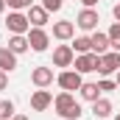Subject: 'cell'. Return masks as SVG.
Segmentation results:
<instances>
[{
    "label": "cell",
    "mask_w": 120,
    "mask_h": 120,
    "mask_svg": "<svg viewBox=\"0 0 120 120\" xmlns=\"http://www.w3.org/2000/svg\"><path fill=\"white\" fill-rule=\"evenodd\" d=\"M48 8L45 6H31L28 8V22H34V28H42L45 22H48Z\"/></svg>",
    "instance_id": "11"
},
{
    "label": "cell",
    "mask_w": 120,
    "mask_h": 120,
    "mask_svg": "<svg viewBox=\"0 0 120 120\" xmlns=\"http://www.w3.org/2000/svg\"><path fill=\"white\" fill-rule=\"evenodd\" d=\"M6 87H8V75H6V73H3V70H0V92L6 90Z\"/></svg>",
    "instance_id": "24"
},
{
    "label": "cell",
    "mask_w": 120,
    "mask_h": 120,
    "mask_svg": "<svg viewBox=\"0 0 120 120\" xmlns=\"http://www.w3.org/2000/svg\"><path fill=\"white\" fill-rule=\"evenodd\" d=\"M61 3H64V0H42V6H45L48 11H59V8H61Z\"/></svg>",
    "instance_id": "22"
},
{
    "label": "cell",
    "mask_w": 120,
    "mask_h": 120,
    "mask_svg": "<svg viewBox=\"0 0 120 120\" xmlns=\"http://www.w3.org/2000/svg\"><path fill=\"white\" fill-rule=\"evenodd\" d=\"M92 115H95V117H109V115H112V103H109L106 98L92 101Z\"/></svg>",
    "instance_id": "15"
},
{
    "label": "cell",
    "mask_w": 120,
    "mask_h": 120,
    "mask_svg": "<svg viewBox=\"0 0 120 120\" xmlns=\"http://www.w3.org/2000/svg\"><path fill=\"white\" fill-rule=\"evenodd\" d=\"M31 81H34L39 90H45V87L53 84V70H50V67H36V70L31 73Z\"/></svg>",
    "instance_id": "10"
},
{
    "label": "cell",
    "mask_w": 120,
    "mask_h": 120,
    "mask_svg": "<svg viewBox=\"0 0 120 120\" xmlns=\"http://www.w3.org/2000/svg\"><path fill=\"white\" fill-rule=\"evenodd\" d=\"M109 42H112V48L120 53V22H115V25L109 28Z\"/></svg>",
    "instance_id": "19"
},
{
    "label": "cell",
    "mask_w": 120,
    "mask_h": 120,
    "mask_svg": "<svg viewBox=\"0 0 120 120\" xmlns=\"http://www.w3.org/2000/svg\"><path fill=\"white\" fill-rule=\"evenodd\" d=\"M81 95H84L87 101H98V95H101V87H98V84H81Z\"/></svg>",
    "instance_id": "17"
},
{
    "label": "cell",
    "mask_w": 120,
    "mask_h": 120,
    "mask_svg": "<svg viewBox=\"0 0 120 120\" xmlns=\"http://www.w3.org/2000/svg\"><path fill=\"white\" fill-rule=\"evenodd\" d=\"M56 81H59V87H61L64 92L81 90V84H84V81H81V73H75V70H64V73H59V78H56Z\"/></svg>",
    "instance_id": "4"
},
{
    "label": "cell",
    "mask_w": 120,
    "mask_h": 120,
    "mask_svg": "<svg viewBox=\"0 0 120 120\" xmlns=\"http://www.w3.org/2000/svg\"><path fill=\"white\" fill-rule=\"evenodd\" d=\"M53 109H56V115H61L64 120H78V117H81V106L75 103V98H73L70 92H61V95H56Z\"/></svg>",
    "instance_id": "1"
},
{
    "label": "cell",
    "mask_w": 120,
    "mask_h": 120,
    "mask_svg": "<svg viewBox=\"0 0 120 120\" xmlns=\"http://www.w3.org/2000/svg\"><path fill=\"white\" fill-rule=\"evenodd\" d=\"M98 87H101V92H112L115 87H117V84H115V81H106V78H103V81H101Z\"/></svg>",
    "instance_id": "23"
},
{
    "label": "cell",
    "mask_w": 120,
    "mask_h": 120,
    "mask_svg": "<svg viewBox=\"0 0 120 120\" xmlns=\"http://www.w3.org/2000/svg\"><path fill=\"white\" fill-rule=\"evenodd\" d=\"M81 3H84L87 8H92V6H98V0H81Z\"/></svg>",
    "instance_id": "26"
},
{
    "label": "cell",
    "mask_w": 120,
    "mask_h": 120,
    "mask_svg": "<svg viewBox=\"0 0 120 120\" xmlns=\"http://www.w3.org/2000/svg\"><path fill=\"white\" fill-rule=\"evenodd\" d=\"M115 120H120V115H117V117H115Z\"/></svg>",
    "instance_id": "30"
},
{
    "label": "cell",
    "mask_w": 120,
    "mask_h": 120,
    "mask_svg": "<svg viewBox=\"0 0 120 120\" xmlns=\"http://www.w3.org/2000/svg\"><path fill=\"white\" fill-rule=\"evenodd\" d=\"M73 34H75V25H73L70 20H61V22L53 25V36H56V39H70Z\"/></svg>",
    "instance_id": "14"
},
{
    "label": "cell",
    "mask_w": 120,
    "mask_h": 120,
    "mask_svg": "<svg viewBox=\"0 0 120 120\" xmlns=\"http://www.w3.org/2000/svg\"><path fill=\"white\" fill-rule=\"evenodd\" d=\"M98 22H101V20H98V11H95V8H84V11L78 14V22H75V25L84 28V31H95Z\"/></svg>",
    "instance_id": "9"
},
{
    "label": "cell",
    "mask_w": 120,
    "mask_h": 120,
    "mask_svg": "<svg viewBox=\"0 0 120 120\" xmlns=\"http://www.w3.org/2000/svg\"><path fill=\"white\" fill-rule=\"evenodd\" d=\"M17 67V53L8 50V48H0V70L3 73H11Z\"/></svg>",
    "instance_id": "13"
},
{
    "label": "cell",
    "mask_w": 120,
    "mask_h": 120,
    "mask_svg": "<svg viewBox=\"0 0 120 120\" xmlns=\"http://www.w3.org/2000/svg\"><path fill=\"white\" fill-rule=\"evenodd\" d=\"M6 28L11 34H28L31 31V22H28V14H20V11H11L8 20H6Z\"/></svg>",
    "instance_id": "3"
},
{
    "label": "cell",
    "mask_w": 120,
    "mask_h": 120,
    "mask_svg": "<svg viewBox=\"0 0 120 120\" xmlns=\"http://www.w3.org/2000/svg\"><path fill=\"white\" fill-rule=\"evenodd\" d=\"M3 11H6V0H0V14H3Z\"/></svg>",
    "instance_id": "28"
},
{
    "label": "cell",
    "mask_w": 120,
    "mask_h": 120,
    "mask_svg": "<svg viewBox=\"0 0 120 120\" xmlns=\"http://www.w3.org/2000/svg\"><path fill=\"white\" fill-rule=\"evenodd\" d=\"M98 64H101V56L98 53H78L75 56V73H95L98 70Z\"/></svg>",
    "instance_id": "2"
},
{
    "label": "cell",
    "mask_w": 120,
    "mask_h": 120,
    "mask_svg": "<svg viewBox=\"0 0 120 120\" xmlns=\"http://www.w3.org/2000/svg\"><path fill=\"white\" fill-rule=\"evenodd\" d=\"M8 50H14V53H25V50H28V36L14 34V36L8 39Z\"/></svg>",
    "instance_id": "16"
},
{
    "label": "cell",
    "mask_w": 120,
    "mask_h": 120,
    "mask_svg": "<svg viewBox=\"0 0 120 120\" xmlns=\"http://www.w3.org/2000/svg\"><path fill=\"white\" fill-rule=\"evenodd\" d=\"M48 42H50V39H48V34H45L42 28H31L28 31V45L36 50V53H42V50L48 48Z\"/></svg>",
    "instance_id": "8"
},
{
    "label": "cell",
    "mask_w": 120,
    "mask_h": 120,
    "mask_svg": "<svg viewBox=\"0 0 120 120\" xmlns=\"http://www.w3.org/2000/svg\"><path fill=\"white\" fill-rule=\"evenodd\" d=\"M73 50H75V53H90L92 50V39L90 36H78L75 45H73Z\"/></svg>",
    "instance_id": "18"
},
{
    "label": "cell",
    "mask_w": 120,
    "mask_h": 120,
    "mask_svg": "<svg viewBox=\"0 0 120 120\" xmlns=\"http://www.w3.org/2000/svg\"><path fill=\"white\" fill-rule=\"evenodd\" d=\"M112 14H115V20H117V22H120V3H117V6H115V8H112Z\"/></svg>",
    "instance_id": "25"
},
{
    "label": "cell",
    "mask_w": 120,
    "mask_h": 120,
    "mask_svg": "<svg viewBox=\"0 0 120 120\" xmlns=\"http://www.w3.org/2000/svg\"><path fill=\"white\" fill-rule=\"evenodd\" d=\"M6 6H8V8H14V11H20V8H31V6H34V0H6Z\"/></svg>",
    "instance_id": "21"
},
{
    "label": "cell",
    "mask_w": 120,
    "mask_h": 120,
    "mask_svg": "<svg viewBox=\"0 0 120 120\" xmlns=\"http://www.w3.org/2000/svg\"><path fill=\"white\" fill-rule=\"evenodd\" d=\"M50 103H53V95H50L48 90H36L34 95H31V109H34V112H45Z\"/></svg>",
    "instance_id": "7"
},
{
    "label": "cell",
    "mask_w": 120,
    "mask_h": 120,
    "mask_svg": "<svg viewBox=\"0 0 120 120\" xmlns=\"http://www.w3.org/2000/svg\"><path fill=\"white\" fill-rule=\"evenodd\" d=\"M11 120H28V117H25V115H14Z\"/></svg>",
    "instance_id": "27"
},
{
    "label": "cell",
    "mask_w": 120,
    "mask_h": 120,
    "mask_svg": "<svg viewBox=\"0 0 120 120\" xmlns=\"http://www.w3.org/2000/svg\"><path fill=\"white\" fill-rule=\"evenodd\" d=\"M90 39H92V50H95L98 56H103V53H106V48H112V42H109V34H101V31H95Z\"/></svg>",
    "instance_id": "12"
},
{
    "label": "cell",
    "mask_w": 120,
    "mask_h": 120,
    "mask_svg": "<svg viewBox=\"0 0 120 120\" xmlns=\"http://www.w3.org/2000/svg\"><path fill=\"white\" fill-rule=\"evenodd\" d=\"M115 70H120V53L115 50V53H103L101 56V64H98V73L101 75H109V73H115Z\"/></svg>",
    "instance_id": "6"
},
{
    "label": "cell",
    "mask_w": 120,
    "mask_h": 120,
    "mask_svg": "<svg viewBox=\"0 0 120 120\" xmlns=\"http://www.w3.org/2000/svg\"><path fill=\"white\" fill-rule=\"evenodd\" d=\"M117 87H120V70H117Z\"/></svg>",
    "instance_id": "29"
},
{
    "label": "cell",
    "mask_w": 120,
    "mask_h": 120,
    "mask_svg": "<svg viewBox=\"0 0 120 120\" xmlns=\"http://www.w3.org/2000/svg\"><path fill=\"white\" fill-rule=\"evenodd\" d=\"M75 59V50L70 48V45H59L56 50H53V67H70Z\"/></svg>",
    "instance_id": "5"
},
{
    "label": "cell",
    "mask_w": 120,
    "mask_h": 120,
    "mask_svg": "<svg viewBox=\"0 0 120 120\" xmlns=\"http://www.w3.org/2000/svg\"><path fill=\"white\" fill-rule=\"evenodd\" d=\"M14 117V103L11 101H0V120H11Z\"/></svg>",
    "instance_id": "20"
}]
</instances>
